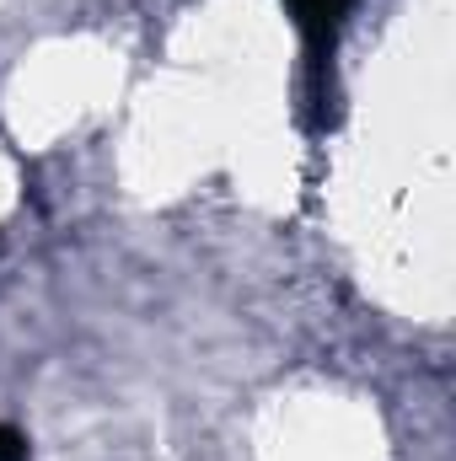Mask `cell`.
<instances>
[{
    "label": "cell",
    "mask_w": 456,
    "mask_h": 461,
    "mask_svg": "<svg viewBox=\"0 0 456 461\" xmlns=\"http://www.w3.org/2000/svg\"><path fill=\"white\" fill-rule=\"evenodd\" d=\"M285 5H290L296 32L306 38V49L323 59L333 49V38H339V27H343V16H349L354 0H285Z\"/></svg>",
    "instance_id": "obj_1"
},
{
    "label": "cell",
    "mask_w": 456,
    "mask_h": 461,
    "mask_svg": "<svg viewBox=\"0 0 456 461\" xmlns=\"http://www.w3.org/2000/svg\"><path fill=\"white\" fill-rule=\"evenodd\" d=\"M0 461H27V435L0 424Z\"/></svg>",
    "instance_id": "obj_2"
}]
</instances>
